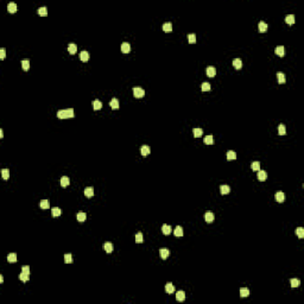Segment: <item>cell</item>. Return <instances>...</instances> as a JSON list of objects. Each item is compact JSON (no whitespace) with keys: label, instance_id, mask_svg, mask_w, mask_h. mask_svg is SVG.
<instances>
[{"label":"cell","instance_id":"29","mask_svg":"<svg viewBox=\"0 0 304 304\" xmlns=\"http://www.w3.org/2000/svg\"><path fill=\"white\" fill-rule=\"evenodd\" d=\"M163 31H165V32H171L172 31V24L171 23H165V24H163Z\"/></svg>","mask_w":304,"mask_h":304},{"label":"cell","instance_id":"51","mask_svg":"<svg viewBox=\"0 0 304 304\" xmlns=\"http://www.w3.org/2000/svg\"><path fill=\"white\" fill-rule=\"evenodd\" d=\"M4 137V133H3V129H0V138Z\"/></svg>","mask_w":304,"mask_h":304},{"label":"cell","instance_id":"13","mask_svg":"<svg viewBox=\"0 0 304 304\" xmlns=\"http://www.w3.org/2000/svg\"><path fill=\"white\" fill-rule=\"evenodd\" d=\"M39 207L42 208V209H49V208H50V202H49V200H42L39 203Z\"/></svg>","mask_w":304,"mask_h":304},{"label":"cell","instance_id":"27","mask_svg":"<svg viewBox=\"0 0 304 304\" xmlns=\"http://www.w3.org/2000/svg\"><path fill=\"white\" fill-rule=\"evenodd\" d=\"M277 78H278V83H285V75L282 73V71H279V73H277Z\"/></svg>","mask_w":304,"mask_h":304},{"label":"cell","instance_id":"1","mask_svg":"<svg viewBox=\"0 0 304 304\" xmlns=\"http://www.w3.org/2000/svg\"><path fill=\"white\" fill-rule=\"evenodd\" d=\"M57 118L58 119H67V118H74V109L73 108H68V109H61L57 112Z\"/></svg>","mask_w":304,"mask_h":304},{"label":"cell","instance_id":"19","mask_svg":"<svg viewBox=\"0 0 304 304\" xmlns=\"http://www.w3.org/2000/svg\"><path fill=\"white\" fill-rule=\"evenodd\" d=\"M92 105H93V108H94L95 110H99V109L102 108V103H101L100 100H94V101L92 102Z\"/></svg>","mask_w":304,"mask_h":304},{"label":"cell","instance_id":"26","mask_svg":"<svg viewBox=\"0 0 304 304\" xmlns=\"http://www.w3.org/2000/svg\"><path fill=\"white\" fill-rule=\"evenodd\" d=\"M70 183V179L69 177H67V176H63L62 178H61V185L63 187V188H65V187H68Z\"/></svg>","mask_w":304,"mask_h":304},{"label":"cell","instance_id":"36","mask_svg":"<svg viewBox=\"0 0 304 304\" xmlns=\"http://www.w3.org/2000/svg\"><path fill=\"white\" fill-rule=\"evenodd\" d=\"M37 12H38V14H39V16H42V17L48 16V8H46V7H39Z\"/></svg>","mask_w":304,"mask_h":304},{"label":"cell","instance_id":"3","mask_svg":"<svg viewBox=\"0 0 304 304\" xmlns=\"http://www.w3.org/2000/svg\"><path fill=\"white\" fill-rule=\"evenodd\" d=\"M275 198H276V201H277V202L282 203V202L285 201V194H284L283 191H278V193H276Z\"/></svg>","mask_w":304,"mask_h":304},{"label":"cell","instance_id":"7","mask_svg":"<svg viewBox=\"0 0 304 304\" xmlns=\"http://www.w3.org/2000/svg\"><path fill=\"white\" fill-rule=\"evenodd\" d=\"M102 247H103V250H105L107 253H112V252H113V245H112V242H109V241L105 242Z\"/></svg>","mask_w":304,"mask_h":304},{"label":"cell","instance_id":"44","mask_svg":"<svg viewBox=\"0 0 304 304\" xmlns=\"http://www.w3.org/2000/svg\"><path fill=\"white\" fill-rule=\"evenodd\" d=\"M188 40H189V43H191V44L196 43V35H195V33H189L188 35Z\"/></svg>","mask_w":304,"mask_h":304},{"label":"cell","instance_id":"4","mask_svg":"<svg viewBox=\"0 0 304 304\" xmlns=\"http://www.w3.org/2000/svg\"><path fill=\"white\" fill-rule=\"evenodd\" d=\"M206 73H207V75L209 76V77H214V76L216 75V69L214 67H207Z\"/></svg>","mask_w":304,"mask_h":304},{"label":"cell","instance_id":"25","mask_svg":"<svg viewBox=\"0 0 304 304\" xmlns=\"http://www.w3.org/2000/svg\"><path fill=\"white\" fill-rule=\"evenodd\" d=\"M109 106L113 108V109H118V108H119V100L115 99V97H114V99H112V100H110V102H109Z\"/></svg>","mask_w":304,"mask_h":304},{"label":"cell","instance_id":"22","mask_svg":"<svg viewBox=\"0 0 304 304\" xmlns=\"http://www.w3.org/2000/svg\"><path fill=\"white\" fill-rule=\"evenodd\" d=\"M233 67H234L235 69H241L242 68V61L240 58H235L234 61H233Z\"/></svg>","mask_w":304,"mask_h":304},{"label":"cell","instance_id":"42","mask_svg":"<svg viewBox=\"0 0 304 304\" xmlns=\"http://www.w3.org/2000/svg\"><path fill=\"white\" fill-rule=\"evenodd\" d=\"M251 167H252L253 171H259L260 170V162H253Z\"/></svg>","mask_w":304,"mask_h":304},{"label":"cell","instance_id":"8","mask_svg":"<svg viewBox=\"0 0 304 304\" xmlns=\"http://www.w3.org/2000/svg\"><path fill=\"white\" fill-rule=\"evenodd\" d=\"M266 178H267V172L264 171V170H259L258 171V179L263 182V181H266Z\"/></svg>","mask_w":304,"mask_h":304},{"label":"cell","instance_id":"47","mask_svg":"<svg viewBox=\"0 0 304 304\" xmlns=\"http://www.w3.org/2000/svg\"><path fill=\"white\" fill-rule=\"evenodd\" d=\"M1 176H3L4 179H8V177H10V171H8L7 169H3L1 170Z\"/></svg>","mask_w":304,"mask_h":304},{"label":"cell","instance_id":"17","mask_svg":"<svg viewBox=\"0 0 304 304\" xmlns=\"http://www.w3.org/2000/svg\"><path fill=\"white\" fill-rule=\"evenodd\" d=\"M84 195L86 197H93L94 196V189L92 187H88V188L84 189Z\"/></svg>","mask_w":304,"mask_h":304},{"label":"cell","instance_id":"39","mask_svg":"<svg viewBox=\"0 0 304 304\" xmlns=\"http://www.w3.org/2000/svg\"><path fill=\"white\" fill-rule=\"evenodd\" d=\"M19 279L22 280V282H27V280L30 279V275L29 273H24V272H22L20 275H19Z\"/></svg>","mask_w":304,"mask_h":304},{"label":"cell","instance_id":"38","mask_svg":"<svg viewBox=\"0 0 304 304\" xmlns=\"http://www.w3.org/2000/svg\"><path fill=\"white\" fill-rule=\"evenodd\" d=\"M296 234L299 239H303L304 238V228L303 227H298V228L296 229Z\"/></svg>","mask_w":304,"mask_h":304},{"label":"cell","instance_id":"46","mask_svg":"<svg viewBox=\"0 0 304 304\" xmlns=\"http://www.w3.org/2000/svg\"><path fill=\"white\" fill-rule=\"evenodd\" d=\"M144 241V237H143V233H137V235H135V242H138V244H141V242Z\"/></svg>","mask_w":304,"mask_h":304},{"label":"cell","instance_id":"45","mask_svg":"<svg viewBox=\"0 0 304 304\" xmlns=\"http://www.w3.org/2000/svg\"><path fill=\"white\" fill-rule=\"evenodd\" d=\"M210 88H212V87H210V84L208 83V82H203V83H202V87H201L202 92H209Z\"/></svg>","mask_w":304,"mask_h":304},{"label":"cell","instance_id":"20","mask_svg":"<svg viewBox=\"0 0 304 304\" xmlns=\"http://www.w3.org/2000/svg\"><path fill=\"white\" fill-rule=\"evenodd\" d=\"M176 299H177L178 302H183L184 299H185V293H184V291H178L177 293H176Z\"/></svg>","mask_w":304,"mask_h":304},{"label":"cell","instance_id":"28","mask_svg":"<svg viewBox=\"0 0 304 304\" xmlns=\"http://www.w3.org/2000/svg\"><path fill=\"white\" fill-rule=\"evenodd\" d=\"M165 291H166L167 293H170V295H171V293L175 292V286L172 285L171 283H167L166 285H165Z\"/></svg>","mask_w":304,"mask_h":304},{"label":"cell","instance_id":"33","mask_svg":"<svg viewBox=\"0 0 304 304\" xmlns=\"http://www.w3.org/2000/svg\"><path fill=\"white\" fill-rule=\"evenodd\" d=\"M278 133H279V135H285V134H286V128H285V125L280 124L279 126H278Z\"/></svg>","mask_w":304,"mask_h":304},{"label":"cell","instance_id":"41","mask_svg":"<svg viewBox=\"0 0 304 304\" xmlns=\"http://www.w3.org/2000/svg\"><path fill=\"white\" fill-rule=\"evenodd\" d=\"M22 67H23V69H24L25 71L29 70V68H30V61L29 59H23L22 61Z\"/></svg>","mask_w":304,"mask_h":304},{"label":"cell","instance_id":"9","mask_svg":"<svg viewBox=\"0 0 304 304\" xmlns=\"http://www.w3.org/2000/svg\"><path fill=\"white\" fill-rule=\"evenodd\" d=\"M275 51H276V54H277L279 57H283L284 55H285V48H284V46H282V45H279V46H277V48H276Z\"/></svg>","mask_w":304,"mask_h":304},{"label":"cell","instance_id":"6","mask_svg":"<svg viewBox=\"0 0 304 304\" xmlns=\"http://www.w3.org/2000/svg\"><path fill=\"white\" fill-rule=\"evenodd\" d=\"M150 152H151L150 146H147V145H143L141 147H140V153L143 154V156H147V154H150Z\"/></svg>","mask_w":304,"mask_h":304},{"label":"cell","instance_id":"34","mask_svg":"<svg viewBox=\"0 0 304 304\" xmlns=\"http://www.w3.org/2000/svg\"><path fill=\"white\" fill-rule=\"evenodd\" d=\"M51 213H52V216H55V218H57V216H59L61 214H62V210L59 209L58 207H55L51 209Z\"/></svg>","mask_w":304,"mask_h":304},{"label":"cell","instance_id":"48","mask_svg":"<svg viewBox=\"0 0 304 304\" xmlns=\"http://www.w3.org/2000/svg\"><path fill=\"white\" fill-rule=\"evenodd\" d=\"M64 261H65V264H71V263H73V258H71V254H70V253L64 254Z\"/></svg>","mask_w":304,"mask_h":304},{"label":"cell","instance_id":"40","mask_svg":"<svg viewBox=\"0 0 304 304\" xmlns=\"http://www.w3.org/2000/svg\"><path fill=\"white\" fill-rule=\"evenodd\" d=\"M235 158H237V153H235L234 151L229 150L228 152H227V159H228V160H232V159H235Z\"/></svg>","mask_w":304,"mask_h":304},{"label":"cell","instance_id":"37","mask_svg":"<svg viewBox=\"0 0 304 304\" xmlns=\"http://www.w3.org/2000/svg\"><path fill=\"white\" fill-rule=\"evenodd\" d=\"M7 260L8 263H16L17 261V254L16 253H10L7 256Z\"/></svg>","mask_w":304,"mask_h":304},{"label":"cell","instance_id":"49","mask_svg":"<svg viewBox=\"0 0 304 304\" xmlns=\"http://www.w3.org/2000/svg\"><path fill=\"white\" fill-rule=\"evenodd\" d=\"M5 57H6V50L3 48L1 50H0V58H1V59H5Z\"/></svg>","mask_w":304,"mask_h":304},{"label":"cell","instance_id":"35","mask_svg":"<svg viewBox=\"0 0 304 304\" xmlns=\"http://www.w3.org/2000/svg\"><path fill=\"white\" fill-rule=\"evenodd\" d=\"M290 283H291V286H292V288H298V286L301 285V280L297 279V278H292V279L290 280Z\"/></svg>","mask_w":304,"mask_h":304},{"label":"cell","instance_id":"14","mask_svg":"<svg viewBox=\"0 0 304 304\" xmlns=\"http://www.w3.org/2000/svg\"><path fill=\"white\" fill-rule=\"evenodd\" d=\"M68 51H69V54H71V55L76 54V51H77V46H76V44L70 43L69 45H68Z\"/></svg>","mask_w":304,"mask_h":304},{"label":"cell","instance_id":"52","mask_svg":"<svg viewBox=\"0 0 304 304\" xmlns=\"http://www.w3.org/2000/svg\"><path fill=\"white\" fill-rule=\"evenodd\" d=\"M3 282H4V277L0 275V283H3Z\"/></svg>","mask_w":304,"mask_h":304},{"label":"cell","instance_id":"18","mask_svg":"<svg viewBox=\"0 0 304 304\" xmlns=\"http://www.w3.org/2000/svg\"><path fill=\"white\" fill-rule=\"evenodd\" d=\"M162 232H163V234L164 235H169L170 233H171V227L169 226V225H163L162 226Z\"/></svg>","mask_w":304,"mask_h":304},{"label":"cell","instance_id":"5","mask_svg":"<svg viewBox=\"0 0 304 304\" xmlns=\"http://www.w3.org/2000/svg\"><path fill=\"white\" fill-rule=\"evenodd\" d=\"M121 51L124 52V54H128V52L131 51V45H129V43L125 42V43L121 44Z\"/></svg>","mask_w":304,"mask_h":304},{"label":"cell","instance_id":"2","mask_svg":"<svg viewBox=\"0 0 304 304\" xmlns=\"http://www.w3.org/2000/svg\"><path fill=\"white\" fill-rule=\"evenodd\" d=\"M133 95H134L137 99H140V97H144L145 96V90L140 87H135L133 88Z\"/></svg>","mask_w":304,"mask_h":304},{"label":"cell","instance_id":"21","mask_svg":"<svg viewBox=\"0 0 304 304\" xmlns=\"http://www.w3.org/2000/svg\"><path fill=\"white\" fill-rule=\"evenodd\" d=\"M80 58L82 62H87L89 59V52L88 51H81L80 54Z\"/></svg>","mask_w":304,"mask_h":304},{"label":"cell","instance_id":"23","mask_svg":"<svg viewBox=\"0 0 304 304\" xmlns=\"http://www.w3.org/2000/svg\"><path fill=\"white\" fill-rule=\"evenodd\" d=\"M285 22L288 23L289 25L295 24V22H296V19H295V16H293V14H289V16H286V17H285Z\"/></svg>","mask_w":304,"mask_h":304},{"label":"cell","instance_id":"11","mask_svg":"<svg viewBox=\"0 0 304 304\" xmlns=\"http://www.w3.org/2000/svg\"><path fill=\"white\" fill-rule=\"evenodd\" d=\"M173 234H175L177 238H182L183 237V228H182L181 226H177L175 228V231H173Z\"/></svg>","mask_w":304,"mask_h":304},{"label":"cell","instance_id":"30","mask_svg":"<svg viewBox=\"0 0 304 304\" xmlns=\"http://www.w3.org/2000/svg\"><path fill=\"white\" fill-rule=\"evenodd\" d=\"M77 220L80 221V222H83V221H86V219H87V215H86V213H83V212H80V213H77Z\"/></svg>","mask_w":304,"mask_h":304},{"label":"cell","instance_id":"32","mask_svg":"<svg viewBox=\"0 0 304 304\" xmlns=\"http://www.w3.org/2000/svg\"><path fill=\"white\" fill-rule=\"evenodd\" d=\"M193 133H194L195 138H200L202 134H203V129L202 128H194L193 129Z\"/></svg>","mask_w":304,"mask_h":304},{"label":"cell","instance_id":"24","mask_svg":"<svg viewBox=\"0 0 304 304\" xmlns=\"http://www.w3.org/2000/svg\"><path fill=\"white\" fill-rule=\"evenodd\" d=\"M267 27H269V26H267V24L265 22H260V23H259V25H258V29H259V31H260V32H266V31H267Z\"/></svg>","mask_w":304,"mask_h":304},{"label":"cell","instance_id":"12","mask_svg":"<svg viewBox=\"0 0 304 304\" xmlns=\"http://www.w3.org/2000/svg\"><path fill=\"white\" fill-rule=\"evenodd\" d=\"M220 193H221L222 195L229 194V193H231V188H229V185H226V184L221 185V187H220Z\"/></svg>","mask_w":304,"mask_h":304},{"label":"cell","instance_id":"31","mask_svg":"<svg viewBox=\"0 0 304 304\" xmlns=\"http://www.w3.org/2000/svg\"><path fill=\"white\" fill-rule=\"evenodd\" d=\"M240 296L241 297H248L250 296V290L247 288H241L240 289Z\"/></svg>","mask_w":304,"mask_h":304},{"label":"cell","instance_id":"50","mask_svg":"<svg viewBox=\"0 0 304 304\" xmlns=\"http://www.w3.org/2000/svg\"><path fill=\"white\" fill-rule=\"evenodd\" d=\"M22 272H24V273H29V275H30V267L26 266V265H25V266H23L22 267Z\"/></svg>","mask_w":304,"mask_h":304},{"label":"cell","instance_id":"10","mask_svg":"<svg viewBox=\"0 0 304 304\" xmlns=\"http://www.w3.org/2000/svg\"><path fill=\"white\" fill-rule=\"evenodd\" d=\"M170 252L169 250H166V248H162V250H159V256H160L162 259H166L167 257H169Z\"/></svg>","mask_w":304,"mask_h":304},{"label":"cell","instance_id":"43","mask_svg":"<svg viewBox=\"0 0 304 304\" xmlns=\"http://www.w3.org/2000/svg\"><path fill=\"white\" fill-rule=\"evenodd\" d=\"M204 144H207V145H213V144H214V138H213V135H207V137L204 138Z\"/></svg>","mask_w":304,"mask_h":304},{"label":"cell","instance_id":"16","mask_svg":"<svg viewBox=\"0 0 304 304\" xmlns=\"http://www.w3.org/2000/svg\"><path fill=\"white\" fill-rule=\"evenodd\" d=\"M204 220L207 221L208 224L213 222V221H214V214H213L212 212H207L206 213V215H204Z\"/></svg>","mask_w":304,"mask_h":304},{"label":"cell","instance_id":"15","mask_svg":"<svg viewBox=\"0 0 304 304\" xmlns=\"http://www.w3.org/2000/svg\"><path fill=\"white\" fill-rule=\"evenodd\" d=\"M7 11L10 12V13H14V12H17V4L16 3H10L7 5Z\"/></svg>","mask_w":304,"mask_h":304}]
</instances>
